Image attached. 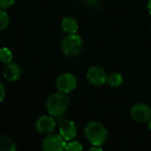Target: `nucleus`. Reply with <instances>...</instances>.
I'll use <instances>...</instances> for the list:
<instances>
[{
  "label": "nucleus",
  "mask_w": 151,
  "mask_h": 151,
  "mask_svg": "<svg viewBox=\"0 0 151 151\" xmlns=\"http://www.w3.org/2000/svg\"><path fill=\"white\" fill-rule=\"evenodd\" d=\"M148 123H149V124H148V125H149V129L151 131V120H150Z\"/></svg>",
  "instance_id": "4be33fe9"
},
{
  "label": "nucleus",
  "mask_w": 151,
  "mask_h": 151,
  "mask_svg": "<svg viewBox=\"0 0 151 151\" xmlns=\"http://www.w3.org/2000/svg\"><path fill=\"white\" fill-rule=\"evenodd\" d=\"M84 132L86 138L93 146H102L108 137V131L106 127L97 121L89 122L86 126Z\"/></svg>",
  "instance_id": "f03ea898"
},
{
  "label": "nucleus",
  "mask_w": 151,
  "mask_h": 151,
  "mask_svg": "<svg viewBox=\"0 0 151 151\" xmlns=\"http://www.w3.org/2000/svg\"><path fill=\"white\" fill-rule=\"evenodd\" d=\"M132 118L140 123H148L151 120V108L145 104H136L131 109Z\"/></svg>",
  "instance_id": "423d86ee"
},
{
  "label": "nucleus",
  "mask_w": 151,
  "mask_h": 151,
  "mask_svg": "<svg viewBox=\"0 0 151 151\" xmlns=\"http://www.w3.org/2000/svg\"><path fill=\"white\" fill-rule=\"evenodd\" d=\"M88 151H104L101 146H92Z\"/></svg>",
  "instance_id": "6ab92c4d"
},
{
  "label": "nucleus",
  "mask_w": 151,
  "mask_h": 151,
  "mask_svg": "<svg viewBox=\"0 0 151 151\" xmlns=\"http://www.w3.org/2000/svg\"><path fill=\"white\" fill-rule=\"evenodd\" d=\"M0 151H16V145L13 140L7 135L0 136Z\"/></svg>",
  "instance_id": "f8f14e48"
},
{
  "label": "nucleus",
  "mask_w": 151,
  "mask_h": 151,
  "mask_svg": "<svg viewBox=\"0 0 151 151\" xmlns=\"http://www.w3.org/2000/svg\"><path fill=\"white\" fill-rule=\"evenodd\" d=\"M82 39L77 34H68L63 38L61 42V48L63 52L69 57H74L79 55V53L82 50Z\"/></svg>",
  "instance_id": "7ed1b4c3"
},
{
  "label": "nucleus",
  "mask_w": 151,
  "mask_h": 151,
  "mask_svg": "<svg viewBox=\"0 0 151 151\" xmlns=\"http://www.w3.org/2000/svg\"><path fill=\"white\" fill-rule=\"evenodd\" d=\"M13 58V54L11 51L10 49L4 47L0 49V61L4 64H9L12 63Z\"/></svg>",
  "instance_id": "4468645a"
},
{
  "label": "nucleus",
  "mask_w": 151,
  "mask_h": 151,
  "mask_svg": "<svg viewBox=\"0 0 151 151\" xmlns=\"http://www.w3.org/2000/svg\"><path fill=\"white\" fill-rule=\"evenodd\" d=\"M123 76L119 73H113L110 74L107 78V82L112 88H119L123 83Z\"/></svg>",
  "instance_id": "ddd939ff"
},
{
  "label": "nucleus",
  "mask_w": 151,
  "mask_h": 151,
  "mask_svg": "<svg viewBox=\"0 0 151 151\" xmlns=\"http://www.w3.org/2000/svg\"><path fill=\"white\" fill-rule=\"evenodd\" d=\"M148 10L150 12V14L151 15V0H150L149 3H148Z\"/></svg>",
  "instance_id": "412c9836"
},
{
  "label": "nucleus",
  "mask_w": 151,
  "mask_h": 151,
  "mask_svg": "<svg viewBox=\"0 0 151 151\" xmlns=\"http://www.w3.org/2000/svg\"><path fill=\"white\" fill-rule=\"evenodd\" d=\"M10 24V18L4 10H0V31L4 30Z\"/></svg>",
  "instance_id": "2eb2a0df"
},
{
  "label": "nucleus",
  "mask_w": 151,
  "mask_h": 151,
  "mask_svg": "<svg viewBox=\"0 0 151 151\" xmlns=\"http://www.w3.org/2000/svg\"><path fill=\"white\" fill-rule=\"evenodd\" d=\"M62 29L67 34H76L79 29L78 22L72 17H65L61 22Z\"/></svg>",
  "instance_id": "9b49d317"
},
{
  "label": "nucleus",
  "mask_w": 151,
  "mask_h": 151,
  "mask_svg": "<svg viewBox=\"0 0 151 151\" xmlns=\"http://www.w3.org/2000/svg\"><path fill=\"white\" fill-rule=\"evenodd\" d=\"M69 106V98L66 94L57 92L49 96L46 101V110L51 117H60L65 114Z\"/></svg>",
  "instance_id": "f257e3e1"
},
{
  "label": "nucleus",
  "mask_w": 151,
  "mask_h": 151,
  "mask_svg": "<svg viewBox=\"0 0 151 151\" xmlns=\"http://www.w3.org/2000/svg\"><path fill=\"white\" fill-rule=\"evenodd\" d=\"M59 135L65 142L74 140L77 135V127L75 123L69 119L62 121L59 125Z\"/></svg>",
  "instance_id": "1a4fd4ad"
},
{
  "label": "nucleus",
  "mask_w": 151,
  "mask_h": 151,
  "mask_svg": "<svg viewBox=\"0 0 151 151\" xmlns=\"http://www.w3.org/2000/svg\"><path fill=\"white\" fill-rule=\"evenodd\" d=\"M78 85L77 78L72 73H64L60 75L56 81V87L59 92L68 94L73 91Z\"/></svg>",
  "instance_id": "20e7f679"
},
{
  "label": "nucleus",
  "mask_w": 151,
  "mask_h": 151,
  "mask_svg": "<svg viewBox=\"0 0 151 151\" xmlns=\"http://www.w3.org/2000/svg\"><path fill=\"white\" fill-rule=\"evenodd\" d=\"M5 95H6L5 88H4V85L0 82V103H2V102L4 100Z\"/></svg>",
  "instance_id": "a211bd4d"
},
{
  "label": "nucleus",
  "mask_w": 151,
  "mask_h": 151,
  "mask_svg": "<svg viewBox=\"0 0 151 151\" xmlns=\"http://www.w3.org/2000/svg\"><path fill=\"white\" fill-rule=\"evenodd\" d=\"M108 75L106 72L99 66H92L88 70L87 79L88 82L94 86H103L107 82Z\"/></svg>",
  "instance_id": "0eeeda50"
},
{
  "label": "nucleus",
  "mask_w": 151,
  "mask_h": 151,
  "mask_svg": "<svg viewBox=\"0 0 151 151\" xmlns=\"http://www.w3.org/2000/svg\"><path fill=\"white\" fill-rule=\"evenodd\" d=\"M65 151H83V146L77 141H70L66 143Z\"/></svg>",
  "instance_id": "dca6fc26"
},
{
  "label": "nucleus",
  "mask_w": 151,
  "mask_h": 151,
  "mask_svg": "<svg viewBox=\"0 0 151 151\" xmlns=\"http://www.w3.org/2000/svg\"><path fill=\"white\" fill-rule=\"evenodd\" d=\"M4 78L9 82H15L17 81L21 76V70L20 67L15 63H9L6 64L4 67L3 71Z\"/></svg>",
  "instance_id": "9d476101"
},
{
  "label": "nucleus",
  "mask_w": 151,
  "mask_h": 151,
  "mask_svg": "<svg viewBox=\"0 0 151 151\" xmlns=\"http://www.w3.org/2000/svg\"><path fill=\"white\" fill-rule=\"evenodd\" d=\"M88 4L93 5V6H96L97 4V0H85Z\"/></svg>",
  "instance_id": "aec40b11"
},
{
  "label": "nucleus",
  "mask_w": 151,
  "mask_h": 151,
  "mask_svg": "<svg viewBox=\"0 0 151 151\" xmlns=\"http://www.w3.org/2000/svg\"><path fill=\"white\" fill-rule=\"evenodd\" d=\"M66 142L59 134L47 135L42 143L43 151H65Z\"/></svg>",
  "instance_id": "39448f33"
},
{
  "label": "nucleus",
  "mask_w": 151,
  "mask_h": 151,
  "mask_svg": "<svg viewBox=\"0 0 151 151\" xmlns=\"http://www.w3.org/2000/svg\"><path fill=\"white\" fill-rule=\"evenodd\" d=\"M15 0H0V10H4L12 6Z\"/></svg>",
  "instance_id": "f3484780"
},
{
  "label": "nucleus",
  "mask_w": 151,
  "mask_h": 151,
  "mask_svg": "<svg viewBox=\"0 0 151 151\" xmlns=\"http://www.w3.org/2000/svg\"><path fill=\"white\" fill-rule=\"evenodd\" d=\"M36 130L42 134H50L56 128V120L50 115L42 116L35 122Z\"/></svg>",
  "instance_id": "6e6552de"
}]
</instances>
